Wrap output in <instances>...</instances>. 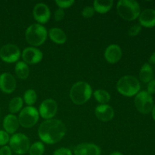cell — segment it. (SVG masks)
<instances>
[{
    "label": "cell",
    "mask_w": 155,
    "mask_h": 155,
    "mask_svg": "<svg viewBox=\"0 0 155 155\" xmlns=\"http://www.w3.org/2000/svg\"><path fill=\"white\" fill-rule=\"evenodd\" d=\"M66 126L61 120L50 119L43 121L38 129V136L42 142L52 145L60 142L66 134Z\"/></svg>",
    "instance_id": "6da1fadb"
},
{
    "label": "cell",
    "mask_w": 155,
    "mask_h": 155,
    "mask_svg": "<svg viewBox=\"0 0 155 155\" xmlns=\"http://www.w3.org/2000/svg\"><path fill=\"white\" fill-rule=\"evenodd\" d=\"M92 95V87L89 83L85 81L77 82L70 90V98L74 104L77 105H82L87 102Z\"/></svg>",
    "instance_id": "7a4b0ae2"
},
{
    "label": "cell",
    "mask_w": 155,
    "mask_h": 155,
    "mask_svg": "<svg viewBox=\"0 0 155 155\" xmlns=\"http://www.w3.org/2000/svg\"><path fill=\"white\" fill-rule=\"evenodd\" d=\"M117 92L126 97H133L140 92L139 80L132 75H126L119 79L116 85Z\"/></svg>",
    "instance_id": "3957f363"
},
{
    "label": "cell",
    "mask_w": 155,
    "mask_h": 155,
    "mask_svg": "<svg viewBox=\"0 0 155 155\" xmlns=\"http://www.w3.org/2000/svg\"><path fill=\"white\" fill-rule=\"evenodd\" d=\"M117 11L123 19L128 21L136 20L141 13L140 5L135 0H120L117 4Z\"/></svg>",
    "instance_id": "277c9868"
},
{
    "label": "cell",
    "mask_w": 155,
    "mask_h": 155,
    "mask_svg": "<svg viewBox=\"0 0 155 155\" xmlns=\"http://www.w3.org/2000/svg\"><path fill=\"white\" fill-rule=\"evenodd\" d=\"M48 32L46 28L37 23L29 26L25 32L26 40L33 47L42 45L46 40Z\"/></svg>",
    "instance_id": "5b68a950"
},
{
    "label": "cell",
    "mask_w": 155,
    "mask_h": 155,
    "mask_svg": "<svg viewBox=\"0 0 155 155\" xmlns=\"http://www.w3.org/2000/svg\"><path fill=\"white\" fill-rule=\"evenodd\" d=\"M18 118L21 127L24 128H32L37 124L39 114L37 109L33 106H27L21 110Z\"/></svg>",
    "instance_id": "8992f818"
},
{
    "label": "cell",
    "mask_w": 155,
    "mask_h": 155,
    "mask_svg": "<svg viewBox=\"0 0 155 155\" xmlns=\"http://www.w3.org/2000/svg\"><path fill=\"white\" fill-rule=\"evenodd\" d=\"M8 143L12 151L18 155H23L28 152L30 147V139L23 133L12 135Z\"/></svg>",
    "instance_id": "52a82bcc"
},
{
    "label": "cell",
    "mask_w": 155,
    "mask_h": 155,
    "mask_svg": "<svg viewBox=\"0 0 155 155\" xmlns=\"http://www.w3.org/2000/svg\"><path fill=\"white\" fill-rule=\"evenodd\" d=\"M134 102L136 109L140 113L147 114L152 111L154 100L147 91H140L135 97Z\"/></svg>",
    "instance_id": "ba28073f"
},
{
    "label": "cell",
    "mask_w": 155,
    "mask_h": 155,
    "mask_svg": "<svg viewBox=\"0 0 155 155\" xmlns=\"http://www.w3.org/2000/svg\"><path fill=\"white\" fill-rule=\"evenodd\" d=\"M21 55L19 47L15 44H6L0 48V58L5 63H15Z\"/></svg>",
    "instance_id": "9c48e42d"
},
{
    "label": "cell",
    "mask_w": 155,
    "mask_h": 155,
    "mask_svg": "<svg viewBox=\"0 0 155 155\" xmlns=\"http://www.w3.org/2000/svg\"><path fill=\"white\" fill-rule=\"evenodd\" d=\"M58 107L57 102L54 99L47 98L41 103L38 111L39 116L46 120L54 118L58 112Z\"/></svg>",
    "instance_id": "30bf717a"
},
{
    "label": "cell",
    "mask_w": 155,
    "mask_h": 155,
    "mask_svg": "<svg viewBox=\"0 0 155 155\" xmlns=\"http://www.w3.org/2000/svg\"><path fill=\"white\" fill-rule=\"evenodd\" d=\"M33 16L34 20L37 21V24H46L51 18V11L46 4L42 2L37 3L33 7Z\"/></svg>",
    "instance_id": "8fae6325"
},
{
    "label": "cell",
    "mask_w": 155,
    "mask_h": 155,
    "mask_svg": "<svg viewBox=\"0 0 155 155\" xmlns=\"http://www.w3.org/2000/svg\"><path fill=\"white\" fill-rule=\"evenodd\" d=\"M23 61L29 64H36L39 63L43 58L42 51L36 47H27L21 53Z\"/></svg>",
    "instance_id": "7c38bea8"
},
{
    "label": "cell",
    "mask_w": 155,
    "mask_h": 155,
    "mask_svg": "<svg viewBox=\"0 0 155 155\" xmlns=\"http://www.w3.org/2000/svg\"><path fill=\"white\" fill-rule=\"evenodd\" d=\"M74 155H101V150L94 143L84 142L77 145L74 149Z\"/></svg>",
    "instance_id": "4fadbf2b"
},
{
    "label": "cell",
    "mask_w": 155,
    "mask_h": 155,
    "mask_svg": "<svg viewBox=\"0 0 155 155\" xmlns=\"http://www.w3.org/2000/svg\"><path fill=\"white\" fill-rule=\"evenodd\" d=\"M16 80L12 74L3 73L0 75V90L6 94H11L15 90Z\"/></svg>",
    "instance_id": "5bb4252c"
},
{
    "label": "cell",
    "mask_w": 155,
    "mask_h": 155,
    "mask_svg": "<svg viewBox=\"0 0 155 155\" xmlns=\"http://www.w3.org/2000/svg\"><path fill=\"white\" fill-rule=\"evenodd\" d=\"M122 49L117 44H111L106 48L104 56L107 62L110 64H116L120 61L122 58Z\"/></svg>",
    "instance_id": "9a60e30c"
},
{
    "label": "cell",
    "mask_w": 155,
    "mask_h": 155,
    "mask_svg": "<svg viewBox=\"0 0 155 155\" xmlns=\"http://www.w3.org/2000/svg\"><path fill=\"white\" fill-rule=\"evenodd\" d=\"M95 114L96 117L102 122H108L114 117L113 107L107 104H99L95 107Z\"/></svg>",
    "instance_id": "2e32d148"
},
{
    "label": "cell",
    "mask_w": 155,
    "mask_h": 155,
    "mask_svg": "<svg viewBox=\"0 0 155 155\" xmlns=\"http://www.w3.org/2000/svg\"><path fill=\"white\" fill-rule=\"evenodd\" d=\"M139 24L142 27H155V10L152 8H148L140 13L139 16Z\"/></svg>",
    "instance_id": "e0dca14e"
},
{
    "label": "cell",
    "mask_w": 155,
    "mask_h": 155,
    "mask_svg": "<svg viewBox=\"0 0 155 155\" xmlns=\"http://www.w3.org/2000/svg\"><path fill=\"white\" fill-rule=\"evenodd\" d=\"M4 130L8 134H15L19 128V121L18 118L15 115L9 114L5 117L2 123Z\"/></svg>",
    "instance_id": "ac0fdd59"
},
{
    "label": "cell",
    "mask_w": 155,
    "mask_h": 155,
    "mask_svg": "<svg viewBox=\"0 0 155 155\" xmlns=\"http://www.w3.org/2000/svg\"><path fill=\"white\" fill-rule=\"evenodd\" d=\"M48 35L50 39L58 45H63L66 42L67 35L62 29L58 27H53L51 28L48 32Z\"/></svg>",
    "instance_id": "d6986e66"
},
{
    "label": "cell",
    "mask_w": 155,
    "mask_h": 155,
    "mask_svg": "<svg viewBox=\"0 0 155 155\" xmlns=\"http://www.w3.org/2000/svg\"><path fill=\"white\" fill-rule=\"evenodd\" d=\"M113 5V0H95L92 7L97 13L106 14L112 8Z\"/></svg>",
    "instance_id": "ffe728a7"
},
{
    "label": "cell",
    "mask_w": 155,
    "mask_h": 155,
    "mask_svg": "<svg viewBox=\"0 0 155 155\" xmlns=\"http://www.w3.org/2000/svg\"><path fill=\"white\" fill-rule=\"evenodd\" d=\"M15 72L18 78L21 80H26L30 74V68L25 62L18 61L15 65Z\"/></svg>",
    "instance_id": "44dd1931"
},
{
    "label": "cell",
    "mask_w": 155,
    "mask_h": 155,
    "mask_svg": "<svg viewBox=\"0 0 155 155\" xmlns=\"http://www.w3.org/2000/svg\"><path fill=\"white\" fill-rule=\"evenodd\" d=\"M153 69L149 64H145L139 71V79L143 83H149L151 80H153Z\"/></svg>",
    "instance_id": "7402d4cb"
},
{
    "label": "cell",
    "mask_w": 155,
    "mask_h": 155,
    "mask_svg": "<svg viewBox=\"0 0 155 155\" xmlns=\"http://www.w3.org/2000/svg\"><path fill=\"white\" fill-rule=\"evenodd\" d=\"M95 99L101 104H107L110 100V95L105 89H97L92 92Z\"/></svg>",
    "instance_id": "603a6c76"
},
{
    "label": "cell",
    "mask_w": 155,
    "mask_h": 155,
    "mask_svg": "<svg viewBox=\"0 0 155 155\" xmlns=\"http://www.w3.org/2000/svg\"><path fill=\"white\" fill-rule=\"evenodd\" d=\"M23 104H24V100L21 97H15L10 101L8 104L9 111L12 114H16L22 110Z\"/></svg>",
    "instance_id": "cb8c5ba5"
},
{
    "label": "cell",
    "mask_w": 155,
    "mask_h": 155,
    "mask_svg": "<svg viewBox=\"0 0 155 155\" xmlns=\"http://www.w3.org/2000/svg\"><path fill=\"white\" fill-rule=\"evenodd\" d=\"M37 100V94L33 89H27L24 94V101L27 106H33Z\"/></svg>",
    "instance_id": "d4e9b609"
},
{
    "label": "cell",
    "mask_w": 155,
    "mask_h": 155,
    "mask_svg": "<svg viewBox=\"0 0 155 155\" xmlns=\"http://www.w3.org/2000/svg\"><path fill=\"white\" fill-rule=\"evenodd\" d=\"M45 152V145L42 142H36L30 145L29 149L30 155H42Z\"/></svg>",
    "instance_id": "484cf974"
},
{
    "label": "cell",
    "mask_w": 155,
    "mask_h": 155,
    "mask_svg": "<svg viewBox=\"0 0 155 155\" xmlns=\"http://www.w3.org/2000/svg\"><path fill=\"white\" fill-rule=\"evenodd\" d=\"M75 3L74 0H56L55 4L58 8L65 9L71 7Z\"/></svg>",
    "instance_id": "4316f807"
},
{
    "label": "cell",
    "mask_w": 155,
    "mask_h": 155,
    "mask_svg": "<svg viewBox=\"0 0 155 155\" xmlns=\"http://www.w3.org/2000/svg\"><path fill=\"white\" fill-rule=\"evenodd\" d=\"M95 10H94L92 6H86L83 8V9L81 12V15L84 17L85 18H91L93 17L94 14H95Z\"/></svg>",
    "instance_id": "83f0119b"
},
{
    "label": "cell",
    "mask_w": 155,
    "mask_h": 155,
    "mask_svg": "<svg viewBox=\"0 0 155 155\" xmlns=\"http://www.w3.org/2000/svg\"><path fill=\"white\" fill-rule=\"evenodd\" d=\"M10 140V136L8 133L5 130H0V146L3 147L7 145Z\"/></svg>",
    "instance_id": "f1b7e54d"
},
{
    "label": "cell",
    "mask_w": 155,
    "mask_h": 155,
    "mask_svg": "<svg viewBox=\"0 0 155 155\" xmlns=\"http://www.w3.org/2000/svg\"><path fill=\"white\" fill-rule=\"evenodd\" d=\"M141 30H142V26H141L140 24H134V25H133L130 29H129L128 34L129 36H136L140 33Z\"/></svg>",
    "instance_id": "f546056e"
},
{
    "label": "cell",
    "mask_w": 155,
    "mask_h": 155,
    "mask_svg": "<svg viewBox=\"0 0 155 155\" xmlns=\"http://www.w3.org/2000/svg\"><path fill=\"white\" fill-rule=\"evenodd\" d=\"M53 155H73V153L70 148L62 147L56 149L53 153Z\"/></svg>",
    "instance_id": "4dcf8cb0"
},
{
    "label": "cell",
    "mask_w": 155,
    "mask_h": 155,
    "mask_svg": "<svg viewBox=\"0 0 155 155\" xmlns=\"http://www.w3.org/2000/svg\"><path fill=\"white\" fill-rule=\"evenodd\" d=\"M65 16V12L64 11V9L61 8H58L57 10H55L54 14V20L56 21H60L61 20H63V18Z\"/></svg>",
    "instance_id": "1f68e13d"
},
{
    "label": "cell",
    "mask_w": 155,
    "mask_h": 155,
    "mask_svg": "<svg viewBox=\"0 0 155 155\" xmlns=\"http://www.w3.org/2000/svg\"><path fill=\"white\" fill-rule=\"evenodd\" d=\"M147 92H148L150 95H152V94L155 93V80H151V81L148 83Z\"/></svg>",
    "instance_id": "d6a6232c"
},
{
    "label": "cell",
    "mask_w": 155,
    "mask_h": 155,
    "mask_svg": "<svg viewBox=\"0 0 155 155\" xmlns=\"http://www.w3.org/2000/svg\"><path fill=\"white\" fill-rule=\"evenodd\" d=\"M0 155H12V151L8 145L2 147L0 148Z\"/></svg>",
    "instance_id": "836d02e7"
},
{
    "label": "cell",
    "mask_w": 155,
    "mask_h": 155,
    "mask_svg": "<svg viewBox=\"0 0 155 155\" xmlns=\"http://www.w3.org/2000/svg\"><path fill=\"white\" fill-rule=\"evenodd\" d=\"M149 62L151 64H155V51L149 58Z\"/></svg>",
    "instance_id": "e575fe53"
},
{
    "label": "cell",
    "mask_w": 155,
    "mask_h": 155,
    "mask_svg": "<svg viewBox=\"0 0 155 155\" xmlns=\"http://www.w3.org/2000/svg\"><path fill=\"white\" fill-rule=\"evenodd\" d=\"M110 155H124V154H123L121 152H120V151H113V152L110 153Z\"/></svg>",
    "instance_id": "d590c367"
},
{
    "label": "cell",
    "mask_w": 155,
    "mask_h": 155,
    "mask_svg": "<svg viewBox=\"0 0 155 155\" xmlns=\"http://www.w3.org/2000/svg\"><path fill=\"white\" fill-rule=\"evenodd\" d=\"M152 117H153V119L155 121V104H154V107H153V109H152Z\"/></svg>",
    "instance_id": "8d00e7d4"
}]
</instances>
